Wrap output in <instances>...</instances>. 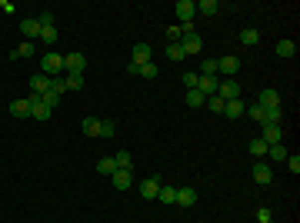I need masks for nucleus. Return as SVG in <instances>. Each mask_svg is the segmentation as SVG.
I'll return each mask as SVG.
<instances>
[{
    "mask_svg": "<svg viewBox=\"0 0 300 223\" xmlns=\"http://www.w3.org/2000/svg\"><path fill=\"white\" fill-rule=\"evenodd\" d=\"M244 113H247V117H250V120L264 123V110H260V107H257V103H254V107H244Z\"/></svg>",
    "mask_w": 300,
    "mask_h": 223,
    "instance_id": "58836bf2",
    "label": "nucleus"
},
{
    "mask_svg": "<svg viewBox=\"0 0 300 223\" xmlns=\"http://www.w3.org/2000/svg\"><path fill=\"white\" fill-rule=\"evenodd\" d=\"M140 77H147V80H154L157 77V64H140V70H137Z\"/></svg>",
    "mask_w": 300,
    "mask_h": 223,
    "instance_id": "4c0bfd02",
    "label": "nucleus"
},
{
    "mask_svg": "<svg viewBox=\"0 0 300 223\" xmlns=\"http://www.w3.org/2000/svg\"><path fill=\"white\" fill-rule=\"evenodd\" d=\"M160 177H147V180H140V197L144 200H157V193H160Z\"/></svg>",
    "mask_w": 300,
    "mask_h": 223,
    "instance_id": "423d86ee",
    "label": "nucleus"
},
{
    "mask_svg": "<svg viewBox=\"0 0 300 223\" xmlns=\"http://www.w3.org/2000/svg\"><path fill=\"white\" fill-rule=\"evenodd\" d=\"M277 54L280 57H297V44H294V40H280V44H277Z\"/></svg>",
    "mask_w": 300,
    "mask_h": 223,
    "instance_id": "a878e982",
    "label": "nucleus"
},
{
    "mask_svg": "<svg viewBox=\"0 0 300 223\" xmlns=\"http://www.w3.org/2000/svg\"><path fill=\"white\" fill-rule=\"evenodd\" d=\"M130 64H137V67H140V64H150V44H144V40L133 44V60Z\"/></svg>",
    "mask_w": 300,
    "mask_h": 223,
    "instance_id": "9d476101",
    "label": "nucleus"
},
{
    "mask_svg": "<svg viewBox=\"0 0 300 223\" xmlns=\"http://www.w3.org/2000/svg\"><path fill=\"white\" fill-rule=\"evenodd\" d=\"M40 103H44V107H50V110H57V103H60V93H54V90H44V93H40Z\"/></svg>",
    "mask_w": 300,
    "mask_h": 223,
    "instance_id": "b1692460",
    "label": "nucleus"
},
{
    "mask_svg": "<svg viewBox=\"0 0 300 223\" xmlns=\"http://www.w3.org/2000/svg\"><path fill=\"white\" fill-rule=\"evenodd\" d=\"M223 103H227V100H220L217 93H213V97H207V107H210L213 113H220V117H223Z\"/></svg>",
    "mask_w": 300,
    "mask_h": 223,
    "instance_id": "f704fd0d",
    "label": "nucleus"
},
{
    "mask_svg": "<svg viewBox=\"0 0 300 223\" xmlns=\"http://www.w3.org/2000/svg\"><path fill=\"white\" fill-rule=\"evenodd\" d=\"M33 54H37V47H33V40H23V44L17 47V57H27V60H30Z\"/></svg>",
    "mask_w": 300,
    "mask_h": 223,
    "instance_id": "473e14b6",
    "label": "nucleus"
},
{
    "mask_svg": "<svg viewBox=\"0 0 300 223\" xmlns=\"http://www.w3.org/2000/svg\"><path fill=\"white\" fill-rule=\"evenodd\" d=\"M157 200H160V203H177V190H174V187H160Z\"/></svg>",
    "mask_w": 300,
    "mask_h": 223,
    "instance_id": "bb28decb",
    "label": "nucleus"
},
{
    "mask_svg": "<svg viewBox=\"0 0 300 223\" xmlns=\"http://www.w3.org/2000/svg\"><path fill=\"white\" fill-rule=\"evenodd\" d=\"M257 40H260V34H257L254 27H247V30H240V44H247V47H254Z\"/></svg>",
    "mask_w": 300,
    "mask_h": 223,
    "instance_id": "cd10ccee",
    "label": "nucleus"
},
{
    "mask_svg": "<svg viewBox=\"0 0 300 223\" xmlns=\"http://www.w3.org/2000/svg\"><path fill=\"white\" fill-rule=\"evenodd\" d=\"M257 107H260V110H264V107H280V93L277 90H264L260 100H257Z\"/></svg>",
    "mask_w": 300,
    "mask_h": 223,
    "instance_id": "4468645a",
    "label": "nucleus"
},
{
    "mask_svg": "<svg viewBox=\"0 0 300 223\" xmlns=\"http://www.w3.org/2000/svg\"><path fill=\"white\" fill-rule=\"evenodd\" d=\"M280 107H264V123H280Z\"/></svg>",
    "mask_w": 300,
    "mask_h": 223,
    "instance_id": "7c9ffc66",
    "label": "nucleus"
},
{
    "mask_svg": "<svg viewBox=\"0 0 300 223\" xmlns=\"http://www.w3.org/2000/svg\"><path fill=\"white\" fill-rule=\"evenodd\" d=\"M270 156H274V160H287V150H284L280 144H274L270 147Z\"/></svg>",
    "mask_w": 300,
    "mask_h": 223,
    "instance_id": "ea45409f",
    "label": "nucleus"
},
{
    "mask_svg": "<svg viewBox=\"0 0 300 223\" xmlns=\"http://www.w3.org/2000/svg\"><path fill=\"white\" fill-rule=\"evenodd\" d=\"M64 90H84V74H67L64 77Z\"/></svg>",
    "mask_w": 300,
    "mask_h": 223,
    "instance_id": "6ab92c4d",
    "label": "nucleus"
},
{
    "mask_svg": "<svg viewBox=\"0 0 300 223\" xmlns=\"http://www.w3.org/2000/svg\"><path fill=\"white\" fill-rule=\"evenodd\" d=\"M180 47H184V54H187V57H194V54L203 50V37H200V34H184V37H180Z\"/></svg>",
    "mask_w": 300,
    "mask_h": 223,
    "instance_id": "20e7f679",
    "label": "nucleus"
},
{
    "mask_svg": "<svg viewBox=\"0 0 300 223\" xmlns=\"http://www.w3.org/2000/svg\"><path fill=\"white\" fill-rule=\"evenodd\" d=\"M280 137H284V130H280V123H264V140H267V147L280 144Z\"/></svg>",
    "mask_w": 300,
    "mask_h": 223,
    "instance_id": "9b49d317",
    "label": "nucleus"
},
{
    "mask_svg": "<svg viewBox=\"0 0 300 223\" xmlns=\"http://www.w3.org/2000/svg\"><path fill=\"white\" fill-rule=\"evenodd\" d=\"M0 10H3V13H13V10H17V7H13L10 0H0Z\"/></svg>",
    "mask_w": 300,
    "mask_h": 223,
    "instance_id": "a18cd8bd",
    "label": "nucleus"
},
{
    "mask_svg": "<svg viewBox=\"0 0 300 223\" xmlns=\"http://www.w3.org/2000/svg\"><path fill=\"white\" fill-rule=\"evenodd\" d=\"M37 23H40V27H54V13H40V17H37Z\"/></svg>",
    "mask_w": 300,
    "mask_h": 223,
    "instance_id": "a19ab883",
    "label": "nucleus"
},
{
    "mask_svg": "<svg viewBox=\"0 0 300 223\" xmlns=\"http://www.w3.org/2000/svg\"><path fill=\"white\" fill-rule=\"evenodd\" d=\"M84 67H87V57L84 54H67L64 57V70L67 74H84Z\"/></svg>",
    "mask_w": 300,
    "mask_h": 223,
    "instance_id": "0eeeda50",
    "label": "nucleus"
},
{
    "mask_svg": "<svg viewBox=\"0 0 300 223\" xmlns=\"http://www.w3.org/2000/svg\"><path fill=\"white\" fill-rule=\"evenodd\" d=\"M113 134H117V123H113V120H100V137H103V140H110Z\"/></svg>",
    "mask_w": 300,
    "mask_h": 223,
    "instance_id": "2f4dec72",
    "label": "nucleus"
},
{
    "mask_svg": "<svg viewBox=\"0 0 300 223\" xmlns=\"http://www.w3.org/2000/svg\"><path fill=\"white\" fill-rule=\"evenodd\" d=\"M47 90H54V93H64V80H50V87H47Z\"/></svg>",
    "mask_w": 300,
    "mask_h": 223,
    "instance_id": "37998d69",
    "label": "nucleus"
},
{
    "mask_svg": "<svg viewBox=\"0 0 300 223\" xmlns=\"http://www.w3.org/2000/svg\"><path fill=\"white\" fill-rule=\"evenodd\" d=\"M60 70H64V57L60 54H44V60H40V74L54 80Z\"/></svg>",
    "mask_w": 300,
    "mask_h": 223,
    "instance_id": "f257e3e1",
    "label": "nucleus"
},
{
    "mask_svg": "<svg viewBox=\"0 0 300 223\" xmlns=\"http://www.w3.org/2000/svg\"><path fill=\"white\" fill-rule=\"evenodd\" d=\"M80 130L87 137H100V117H84L80 120Z\"/></svg>",
    "mask_w": 300,
    "mask_h": 223,
    "instance_id": "ddd939ff",
    "label": "nucleus"
},
{
    "mask_svg": "<svg viewBox=\"0 0 300 223\" xmlns=\"http://www.w3.org/2000/svg\"><path fill=\"white\" fill-rule=\"evenodd\" d=\"M237 70H240V57L227 54V57H220V60H217V74H223L227 80L237 77Z\"/></svg>",
    "mask_w": 300,
    "mask_h": 223,
    "instance_id": "f03ea898",
    "label": "nucleus"
},
{
    "mask_svg": "<svg viewBox=\"0 0 300 223\" xmlns=\"http://www.w3.org/2000/svg\"><path fill=\"white\" fill-rule=\"evenodd\" d=\"M197 77H200V74H197ZM217 87H220V80H217V77H200L197 80V90L203 93V97H213V93H217Z\"/></svg>",
    "mask_w": 300,
    "mask_h": 223,
    "instance_id": "1a4fd4ad",
    "label": "nucleus"
},
{
    "mask_svg": "<svg viewBox=\"0 0 300 223\" xmlns=\"http://www.w3.org/2000/svg\"><path fill=\"white\" fill-rule=\"evenodd\" d=\"M250 177H254V183L264 187V183L274 180V170H267V163H254V167H250Z\"/></svg>",
    "mask_w": 300,
    "mask_h": 223,
    "instance_id": "6e6552de",
    "label": "nucleus"
},
{
    "mask_svg": "<svg viewBox=\"0 0 300 223\" xmlns=\"http://www.w3.org/2000/svg\"><path fill=\"white\" fill-rule=\"evenodd\" d=\"M257 220H260V223H274V217H270L267 207H260V210H257Z\"/></svg>",
    "mask_w": 300,
    "mask_h": 223,
    "instance_id": "79ce46f5",
    "label": "nucleus"
},
{
    "mask_svg": "<svg viewBox=\"0 0 300 223\" xmlns=\"http://www.w3.org/2000/svg\"><path fill=\"white\" fill-rule=\"evenodd\" d=\"M177 203L180 207H194V203H197V190H190V187L177 190Z\"/></svg>",
    "mask_w": 300,
    "mask_h": 223,
    "instance_id": "dca6fc26",
    "label": "nucleus"
},
{
    "mask_svg": "<svg viewBox=\"0 0 300 223\" xmlns=\"http://www.w3.org/2000/svg\"><path fill=\"white\" fill-rule=\"evenodd\" d=\"M217 97H220V100H240V83H237V80H220Z\"/></svg>",
    "mask_w": 300,
    "mask_h": 223,
    "instance_id": "7ed1b4c3",
    "label": "nucleus"
},
{
    "mask_svg": "<svg viewBox=\"0 0 300 223\" xmlns=\"http://www.w3.org/2000/svg\"><path fill=\"white\" fill-rule=\"evenodd\" d=\"M23 37H40V23H37V17H27V20L20 23Z\"/></svg>",
    "mask_w": 300,
    "mask_h": 223,
    "instance_id": "f3484780",
    "label": "nucleus"
},
{
    "mask_svg": "<svg viewBox=\"0 0 300 223\" xmlns=\"http://www.w3.org/2000/svg\"><path fill=\"white\" fill-rule=\"evenodd\" d=\"M197 74H200V77H217V60H213V57H207V60L200 64Z\"/></svg>",
    "mask_w": 300,
    "mask_h": 223,
    "instance_id": "412c9836",
    "label": "nucleus"
},
{
    "mask_svg": "<svg viewBox=\"0 0 300 223\" xmlns=\"http://www.w3.org/2000/svg\"><path fill=\"white\" fill-rule=\"evenodd\" d=\"M113 163H117V170H130L133 167V156L127 153V150H120V153H113Z\"/></svg>",
    "mask_w": 300,
    "mask_h": 223,
    "instance_id": "aec40b11",
    "label": "nucleus"
},
{
    "mask_svg": "<svg viewBox=\"0 0 300 223\" xmlns=\"http://www.w3.org/2000/svg\"><path fill=\"white\" fill-rule=\"evenodd\" d=\"M97 170L103 173V177H110L113 170H117V163H113V156H100V160H97Z\"/></svg>",
    "mask_w": 300,
    "mask_h": 223,
    "instance_id": "5701e85b",
    "label": "nucleus"
},
{
    "mask_svg": "<svg viewBox=\"0 0 300 223\" xmlns=\"http://www.w3.org/2000/svg\"><path fill=\"white\" fill-rule=\"evenodd\" d=\"M197 70H187V74H184V87H187V90H197Z\"/></svg>",
    "mask_w": 300,
    "mask_h": 223,
    "instance_id": "e433bc0d",
    "label": "nucleus"
},
{
    "mask_svg": "<svg viewBox=\"0 0 300 223\" xmlns=\"http://www.w3.org/2000/svg\"><path fill=\"white\" fill-rule=\"evenodd\" d=\"M223 117H230V120L244 117V103H240V100H227V103H223Z\"/></svg>",
    "mask_w": 300,
    "mask_h": 223,
    "instance_id": "2eb2a0df",
    "label": "nucleus"
},
{
    "mask_svg": "<svg viewBox=\"0 0 300 223\" xmlns=\"http://www.w3.org/2000/svg\"><path fill=\"white\" fill-rule=\"evenodd\" d=\"M40 40H44V44H54L57 40V27H40Z\"/></svg>",
    "mask_w": 300,
    "mask_h": 223,
    "instance_id": "c9c22d12",
    "label": "nucleus"
},
{
    "mask_svg": "<svg viewBox=\"0 0 300 223\" xmlns=\"http://www.w3.org/2000/svg\"><path fill=\"white\" fill-rule=\"evenodd\" d=\"M174 10H177L180 27H184V23H190L194 17H197V3H194V0H177V7H174Z\"/></svg>",
    "mask_w": 300,
    "mask_h": 223,
    "instance_id": "39448f33",
    "label": "nucleus"
},
{
    "mask_svg": "<svg viewBox=\"0 0 300 223\" xmlns=\"http://www.w3.org/2000/svg\"><path fill=\"white\" fill-rule=\"evenodd\" d=\"M217 10H220V3H217V0H200V3H197V13H207V17H213Z\"/></svg>",
    "mask_w": 300,
    "mask_h": 223,
    "instance_id": "4be33fe9",
    "label": "nucleus"
},
{
    "mask_svg": "<svg viewBox=\"0 0 300 223\" xmlns=\"http://www.w3.org/2000/svg\"><path fill=\"white\" fill-rule=\"evenodd\" d=\"M203 103H207V97L200 90H187V107H203Z\"/></svg>",
    "mask_w": 300,
    "mask_h": 223,
    "instance_id": "c85d7f7f",
    "label": "nucleus"
},
{
    "mask_svg": "<svg viewBox=\"0 0 300 223\" xmlns=\"http://www.w3.org/2000/svg\"><path fill=\"white\" fill-rule=\"evenodd\" d=\"M267 150H270V147H267V140H264V137H257V140H250V153H254V156H264Z\"/></svg>",
    "mask_w": 300,
    "mask_h": 223,
    "instance_id": "c756f323",
    "label": "nucleus"
},
{
    "mask_svg": "<svg viewBox=\"0 0 300 223\" xmlns=\"http://www.w3.org/2000/svg\"><path fill=\"white\" fill-rule=\"evenodd\" d=\"M10 113H13V117H30V103H27V100H13L10 103Z\"/></svg>",
    "mask_w": 300,
    "mask_h": 223,
    "instance_id": "393cba45",
    "label": "nucleus"
},
{
    "mask_svg": "<svg viewBox=\"0 0 300 223\" xmlns=\"http://www.w3.org/2000/svg\"><path fill=\"white\" fill-rule=\"evenodd\" d=\"M110 180H113V187H117V190H127L133 183V173H130V170H113Z\"/></svg>",
    "mask_w": 300,
    "mask_h": 223,
    "instance_id": "f8f14e48",
    "label": "nucleus"
},
{
    "mask_svg": "<svg viewBox=\"0 0 300 223\" xmlns=\"http://www.w3.org/2000/svg\"><path fill=\"white\" fill-rule=\"evenodd\" d=\"M287 163H290V170H294V173H300V156H297V153L287 156Z\"/></svg>",
    "mask_w": 300,
    "mask_h": 223,
    "instance_id": "c03bdc74",
    "label": "nucleus"
},
{
    "mask_svg": "<svg viewBox=\"0 0 300 223\" xmlns=\"http://www.w3.org/2000/svg\"><path fill=\"white\" fill-rule=\"evenodd\" d=\"M167 57H170V60H187V54H184V47H180V44L167 47Z\"/></svg>",
    "mask_w": 300,
    "mask_h": 223,
    "instance_id": "72a5a7b5",
    "label": "nucleus"
},
{
    "mask_svg": "<svg viewBox=\"0 0 300 223\" xmlns=\"http://www.w3.org/2000/svg\"><path fill=\"white\" fill-rule=\"evenodd\" d=\"M47 87H50V77H44V74H33L30 77V90L33 93H44Z\"/></svg>",
    "mask_w": 300,
    "mask_h": 223,
    "instance_id": "a211bd4d",
    "label": "nucleus"
}]
</instances>
